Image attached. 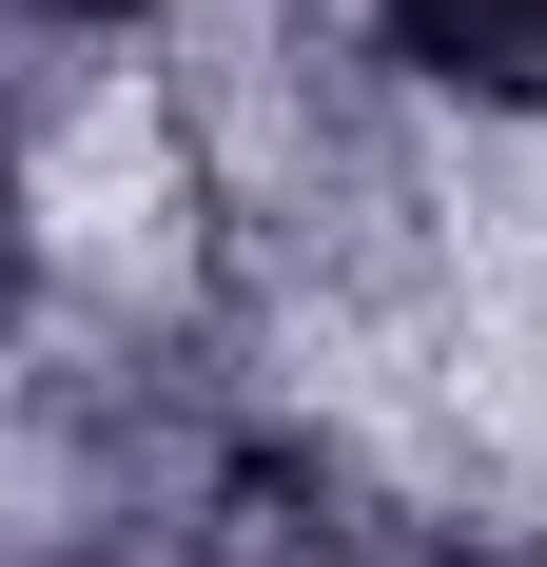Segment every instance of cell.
I'll return each mask as SVG.
<instances>
[{
	"instance_id": "1",
	"label": "cell",
	"mask_w": 547,
	"mask_h": 567,
	"mask_svg": "<svg viewBox=\"0 0 547 567\" xmlns=\"http://www.w3.org/2000/svg\"><path fill=\"white\" fill-rule=\"evenodd\" d=\"M372 59L411 99H469V117H547V0H352Z\"/></svg>"
},
{
	"instance_id": "2",
	"label": "cell",
	"mask_w": 547,
	"mask_h": 567,
	"mask_svg": "<svg viewBox=\"0 0 547 567\" xmlns=\"http://www.w3.org/2000/svg\"><path fill=\"white\" fill-rule=\"evenodd\" d=\"M0 20H20V79H40V99H79L99 59H137V40H157L176 0H0Z\"/></svg>"
},
{
	"instance_id": "3",
	"label": "cell",
	"mask_w": 547,
	"mask_h": 567,
	"mask_svg": "<svg viewBox=\"0 0 547 567\" xmlns=\"http://www.w3.org/2000/svg\"><path fill=\"white\" fill-rule=\"evenodd\" d=\"M411 567H547V548H508V528H411Z\"/></svg>"
},
{
	"instance_id": "4",
	"label": "cell",
	"mask_w": 547,
	"mask_h": 567,
	"mask_svg": "<svg viewBox=\"0 0 547 567\" xmlns=\"http://www.w3.org/2000/svg\"><path fill=\"white\" fill-rule=\"evenodd\" d=\"M40 567H157V548H137V528H59Z\"/></svg>"
}]
</instances>
